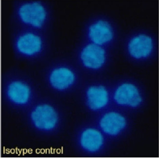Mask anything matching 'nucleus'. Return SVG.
I'll use <instances>...</instances> for the list:
<instances>
[{
    "mask_svg": "<svg viewBox=\"0 0 159 159\" xmlns=\"http://www.w3.org/2000/svg\"><path fill=\"white\" fill-rule=\"evenodd\" d=\"M40 96L37 82L25 70L13 67L2 74V101L11 111L22 114Z\"/></svg>",
    "mask_w": 159,
    "mask_h": 159,
    "instance_id": "f257e3e1",
    "label": "nucleus"
},
{
    "mask_svg": "<svg viewBox=\"0 0 159 159\" xmlns=\"http://www.w3.org/2000/svg\"><path fill=\"white\" fill-rule=\"evenodd\" d=\"M52 19V11L46 0H14L10 23L11 28L46 32Z\"/></svg>",
    "mask_w": 159,
    "mask_h": 159,
    "instance_id": "f03ea898",
    "label": "nucleus"
},
{
    "mask_svg": "<svg viewBox=\"0 0 159 159\" xmlns=\"http://www.w3.org/2000/svg\"><path fill=\"white\" fill-rule=\"evenodd\" d=\"M22 115L27 128L38 137L55 134L62 123V116L57 106L41 96Z\"/></svg>",
    "mask_w": 159,
    "mask_h": 159,
    "instance_id": "7ed1b4c3",
    "label": "nucleus"
},
{
    "mask_svg": "<svg viewBox=\"0 0 159 159\" xmlns=\"http://www.w3.org/2000/svg\"><path fill=\"white\" fill-rule=\"evenodd\" d=\"M10 41L13 55L20 61L39 63L47 54L48 42L46 32L11 28Z\"/></svg>",
    "mask_w": 159,
    "mask_h": 159,
    "instance_id": "20e7f679",
    "label": "nucleus"
},
{
    "mask_svg": "<svg viewBox=\"0 0 159 159\" xmlns=\"http://www.w3.org/2000/svg\"><path fill=\"white\" fill-rule=\"evenodd\" d=\"M43 82L52 91L66 93L75 88L79 75L71 65L58 62L44 68L41 73Z\"/></svg>",
    "mask_w": 159,
    "mask_h": 159,
    "instance_id": "39448f33",
    "label": "nucleus"
},
{
    "mask_svg": "<svg viewBox=\"0 0 159 159\" xmlns=\"http://www.w3.org/2000/svg\"><path fill=\"white\" fill-rule=\"evenodd\" d=\"M77 60L81 67L88 70H96L102 67L106 60L105 50L100 45L86 43L77 52Z\"/></svg>",
    "mask_w": 159,
    "mask_h": 159,
    "instance_id": "423d86ee",
    "label": "nucleus"
},
{
    "mask_svg": "<svg viewBox=\"0 0 159 159\" xmlns=\"http://www.w3.org/2000/svg\"><path fill=\"white\" fill-rule=\"evenodd\" d=\"M77 147L85 153H94L102 147L104 139L102 133L95 128L83 127L77 132L76 136Z\"/></svg>",
    "mask_w": 159,
    "mask_h": 159,
    "instance_id": "0eeeda50",
    "label": "nucleus"
},
{
    "mask_svg": "<svg viewBox=\"0 0 159 159\" xmlns=\"http://www.w3.org/2000/svg\"><path fill=\"white\" fill-rule=\"evenodd\" d=\"M85 34L88 39L91 43L100 46L109 43L114 37L112 25L104 19L92 22L87 27Z\"/></svg>",
    "mask_w": 159,
    "mask_h": 159,
    "instance_id": "6e6552de",
    "label": "nucleus"
},
{
    "mask_svg": "<svg viewBox=\"0 0 159 159\" xmlns=\"http://www.w3.org/2000/svg\"><path fill=\"white\" fill-rule=\"evenodd\" d=\"M85 105L91 111H99L105 107L109 101L108 92L102 85L87 87L83 95Z\"/></svg>",
    "mask_w": 159,
    "mask_h": 159,
    "instance_id": "1a4fd4ad",
    "label": "nucleus"
},
{
    "mask_svg": "<svg viewBox=\"0 0 159 159\" xmlns=\"http://www.w3.org/2000/svg\"><path fill=\"white\" fill-rule=\"evenodd\" d=\"M114 99L118 105L136 108L141 105L143 98L138 88L132 83L121 84L116 89Z\"/></svg>",
    "mask_w": 159,
    "mask_h": 159,
    "instance_id": "9d476101",
    "label": "nucleus"
},
{
    "mask_svg": "<svg viewBox=\"0 0 159 159\" xmlns=\"http://www.w3.org/2000/svg\"><path fill=\"white\" fill-rule=\"evenodd\" d=\"M153 42L148 35L141 34L134 36L129 41L128 50L129 54L136 59H144L152 53Z\"/></svg>",
    "mask_w": 159,
    "mask_h": 159,
    "instance_id": "9b49d317",
    "label": "nucleus"
},
{
    "mask_svg": "<svg viewBox=\"0 0 159 159\" xmlns=\"http://www.w3.org/2000/svg\"><path fill=\"white\" fill-rule=\"evenodd\" d=\"M127 125L125 116L117 112H111L104 115L100 119L99 126L107 135L116 136L125 129Z\"/></svg>",
    "mask_w": 159,
    "mask_h": 159,
    "instance_id": "f8f14e48",
    "label": "nucleus"
}]
</instances>
